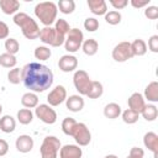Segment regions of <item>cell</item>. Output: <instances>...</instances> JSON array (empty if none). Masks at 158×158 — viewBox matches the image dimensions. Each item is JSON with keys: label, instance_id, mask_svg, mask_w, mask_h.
Instances as JSON below:
<instances>
[{"label": "cell", "instance_id": "8d00e7d4", "mask_svg": "<svg viewBox=\"0 0 158 158\" xmlns=\"http://www.w3.org/2000/svg\"><path fill=\"white\" fill-rule=\"evenodd\" d=\"M75 125H77V121L73 117H65L62 121V131H63V133L67 135V136H72V132H73V128H74Z\"/></svg>", "mask_w": 158, "mask_h": 158}, {"label": "cell", "instance_id": "7c38bea8", "mask_svg": "<svg viewBox=\"0 0 158 158\" xmlns=\"http://www.w3.org/2000/svg\"><path fill=\"white\" fill-rule=\"evenodd\" d=\"M58 68L64 73L74 72L78 68V58L73 54H64L58 60Z\"/></svg>", "mask_w": 158, "mask_h": 158}, {"label": "cell", "instance_id": "d6986e66", "mask_svg": "<svg viewBox=\"0 0 158 158\" xmlns=\"http://www.w3.org/2000/svg\"><path fill=\"white\" fill-rule=\"evenodd\" d=\"M144 100H147L151 104L158 102V81H151L146 88H144V93L142 94Z\"/></svg>", "mask_w": 158, "mask_h": 158}, {"label": "cell", "instance_id": "5bb4252c", "mask_svg": "<svg viewBox=\"0 0 158 158\" xmlns=\"http://www.w3.org/2000/svg\"><path fill=\"white\" fill-rule=\"evenodd\" d=\"M83 149L78 144H64L59 149V158H81Z\"/></svg>", "mask_w": 158, "mask_h": 158}, {"label": "cell", "instance_id": "ee69618b", "mask_svg": "<svg viewBox=\"0 0 158 158\" xmlns=\"http://www.w3.org/2000/svg\"><path fill=\"white\" fill-rule=\"evenodd\" d=\"M130 4L135 7V9H141V7H147L151 4V0H131Z\"/></svg>", "mask_w": 158, "mask_h": 158}, {"label": "cell", "instance_id": "7dc6e473", "mask_svg": "<svg viewBox=\"0 0 158 158\" xmlns=\"http://www.w3.org/2000/svg\"><path fill=\"white\" fill-rule=\"evenodd\" d=\"M1 112H2V105L0 104V115H1Z\"/></svg>", "mask_w": 158, "mask_h": 158}, {"label": "cell", "instance_id": "9a60e30c", "mask_svg": "<svg viewBox=\"0 0 158 158\" xmlns=\"http://www.w3.org/2000/svg\"><path fill=\"white\" fill-rule=\"evenodd\" d=\"M84 99L81 95L79 94H74V95H70L65 99V106L69 111L72 112H79L83 110L84 107Z\"/></svg>", "mask_w": 158, "mask_h": 158}, {"label": "cell", "instance_id": "ba28073f", "mask_svg": "<svg viewBox=\"0 0 158 158\" xmlns=\"http://www.w3.org/2000/svg\"><path fill=\"white\" fill-rule=\"evenodd\" d=\"M72 137L79 147H85L91 142V132L84 122H77L73 128Z\"/></svg>", "mask_w": 158, "mask_h": 158}, {"label": "cell", "instance_id": "e575fe53", "mask_svg": "<svg viewBox=\"0 0 158 158\" xmlns=\"http://www.w3.org/2000/svg\"><path fill=\"white\" fill-rule=\"evenodd\" d=\"M104 19L105 21L109 23V25H118L121 22V19H122V15L120 11H116V10H111V11H107L105 15H104Z\"/></svg>", "mask_w": 158, "mask_h": 158}, {"label": "cell", "instance_id": "8992f818", "mask_svg": "<svg viewBox=\"0 0 158 158\" xmlns=\"http://www.w3.org/2000/svg\"><path fill=\"white\" fill-rule=\"evenodd\" d=\"M83 41H84V33L79 28H70V31L65 36L64 48L69 54L75 53L81 48Z\"/></svg>", "mask_w": 158, "mask_h": 158}, {"label": "cell", "instance_id": "7bdbcfd3", "mask_svg": "<svg viewBox=\"0 0 158 158\" xmlns=\"http://www.w3.org/2000/svg\"><path fill=\"white\" fill-rule=\"evenodd\" d=\"M9 33H10L9 26H7L4 21H0V40H6V38H9Z\"/></svg>", "mask_w": 158, "mask_h": 158}, {"label": "cell", "instance_id": "d590c367", "mask_svg": "<svg viewBox=\"0 0 158 158\" xmlns=\"http://www.w3.org/2000/svg\"><path fill=\"white\" fill-rule=\"evenodd\" d=\"M54 30H56L58 33H60V35H63V36H67L68 32L70 31L69 22H68L67 20H64V19H57L56 22H54Z\"/></svg>", "mask_w": 158, "mask_h": 158}, {"label": "cell", "instance_id": "bcb514c9", "mask_svg": "<svg viewBox=\"0 0 158 158\" xmlns=\"http://www.w3.org/2000/svg\"><path fill=\"white\" fill-rule=\"evenodd\" d=\"M104 158H118L116 154H106Z\"/></svg>", "mask_w": 158, "mask_h": 158}, {"label": "cell", "instance_id": "277c9868", "mask_svg": "<svg viewBox=\"0 0 158 158\" xmlns=\"http://www.w3.org/2000/svg\"><path fill=\"white\" fill-rule=\"evenodd\" d=\"M62 143L56 136H46L40 147L41 158H58Z\"/></svg>", "mask_w": 158, "mask_h": 158}, {"label": "cell", "instance_id": "603a6c76", "mask_svg": "<svg viewBox=\"0 0 158 158\" xmlns=\"http://www.w3.org/2000/svg\"><path fill=\"white\" fill-rule=\"evenodd\" d=\"M21 105L26 109H35L37 105H38V96L36 93H32V91H27L22 95L21 98Z\"/></svg>", "mask_w": 158, "mask_h": 158}, {"label": "cell", "instance_id": "83f0119b", "mask_svg": "<svg viewBox=\"0 0 158 158\" xmlns=\"http://www.w3.org/2000/svg\"><path fill=\"white\" fill-rule=\"evenodd\" d=\"M16 118L21 125H28L33 120V112L30 109H20L16 114Z\"/></svg>", "mask_w": 158, "mask_h": 158}, {"label": "cell", "instance_id": "cb8c5ba5", "mask_svg": "<svg viewBox=\"0 0 158 158\" xmlns=\"http://www.w3.org/2000/svg\"><path fill=\"white\" fill-rule=\"evenodd\" d=\"M81 49L86 56H95L99 51V43L95 38H88L83 41Z\"/></svg>", "mask_w": 158, "mask_h": 158}, {"label": "cell", "instance_id": "4fadbf2b", "mask_svg": "<svg viewBox=\"0 0 158 158\" xmlns=\"http://www.w3.org/2000/svg\"><path fill=\"white\" fill-rule=\"evenodd\" d=\"M35 146L33 138L30 135H20L15 141V147L20 153H28Z\"/></svg>", "mask_w": 158, "mask_h": 158}, {"label": "cell", "instance_id": "f6af8a7d", "mask_svg": "<svg viewBox=\"0 0 158 158\" xmlns=\"http://www.w3.org/2000/svg\"><path fill=\"white\" fill-rule=\"evenodd\" d=\"M7 152H9V143L5 139L0 138V157H4Z\"/></svg>", "mask_w": 158, "mask_h": 158}, {"label": "cell", "instance_id": "4316f807", "mask_svg": "<svg viewBox=\"0 0 158 158\" xmlns=\"http://www.w3.org/2000/svg\"><path fill=\"white\" fill-rule=\"evenodd\" d=\"M102 94H104V86H102V84L100 81H98V80H93L86 96L89 99H99Z\"/></svg>", "mask_w": 158, "mask_h": 158}, {"label": "cell", "instance_id": "4dcf8cb0", "mask_svg": "<svg viewBox=\"0 0 158 158\" xmlns=\"http://www.w3.org/2000/svg\"><path fill=\"white\" fill-rule=\"evenodd\" d=\"M33 56H35V58L38 59L40 62H41V60H47V59H49V57L52 56V51H51L49 47H47V46H38V47L35 48Z\"/></svg>", "mask_w": 158, "mask_h": 158}, {"label": "cell", "instance_id": "6da1fadb", "mask_svg": "<svg viewBox=\"0 0 158 158\" xmlns=\"http://www.w3.org/2000/svg\"><path fill=\"white\" fill-rule=\"evenodd\" d=\"M22 83L32 93H43L53 84V72L40 62H31L22 68Z\"/></svg>", "mask_w": 158, "mask_h": 158}, {"label": "cell", "instance_id": "836d02e7", "mask_svg": "<svg viewBox=\"0 0 158 158\" xmlns=\"http://www.w3.org/2000/svg\"><path fill=\"white\" fill-rule=\"evenodd\" d=\"M7 80L10 84H14V85L20 84L22 81V69L17 68V67L10 69L7 73Z\"/></svg>", "mask_w": 158, "mask_h": 158}, {"label": "cell", "instance_id": "f35d334b", "mask_svg": "<svg viewBox=\"0 0 158 158\" xmlns=\"http://www.w3.org/2000/svg\"><path fill=\"white\" fill-rule=\"evenodd\" d=\"M144 16L149 20L158 19V7L154 5H148L147 7H144Z\"/></svg>", "mask_w": 158, "mask_h": 158}, {"label": "cell", "instance_id": "b9f144b4", "mask_svg": "<svg viewBox=\"0 0 158 158\" xmlns=\"http://www.w3.org/2000/svg\"><path fill=\"white\" fill-rule=\"evenodd\" d=\"M110 2V5L117 11V10H122V9H125L127 5H128V1L127 0H110L109 1Z\"/></svg>", "mask_w": 158, "mask_h": 158}, {"label": "cell", "instance_id": "74e56055", "mask_svg": "<svg viewBox=\"0 0 158 158\" xmlns=\"http://www.w3.org/2000/svg\"><path fill=\"white\" fill-rule=\"evenodd\" d=\"M84 28L88 31V32H95L96 30H99V20L95 19V17H86L84 20Z\"/></svg>", "mask_w": 158, "mask_h": 158}, {"label": "cell", "instance_id": "ac0fdd59", "mask_svg": "<svg viewBox=\"0 0 158 158\" xmlns=\"http://www.w3.org/2000/svg\"><path fill=\"white\" fill-rule=\"evenodd\" d=\"M86 4L91 14L96 16H104L107 12V4L105 0H88Z\"/></svg>", "mask_w": 158, "mask_h": 158}, {"label": "cell", "instance_id": "7a4b0ae2", "mask_svg": "<svg viewBox=\"0 0 158 158\" xmlns=\"http://www.w3.org/2000/svg\"><path fill=\"white\" fill-rule=\"evenodd\" d=\"M12 21L16 26H19L21 28L22 35L27 38V40H36L40 36V26L37 23V21L31 17L30 15H27L26 12H17L14 15Z\"/></svg>", "mask_w": 158, "mask_h": 158}, {"label": "cell", "instance_id": "7402d4cb", "mask_svg": "<svg viewBox=\"0 0 158 158\" xmlns=\"http://www.w3.org/2000/svg\"><path fill=\"white\" fill-rule=\"evenodd\" d=\"M16 128V120L10 115H4L0 117V131L4 133H11Z\"/></svg>", "mask_w": 158, "mask_h": 158}, {"label": "cell", "instance_id": "ffe728a7", "mask_svg": "<svg viewBox=\"0 0 158 158\" xmlns=\"http://www.w3.org/2000/svg\"><path fill=\"white\" fill-rule=\"evenodd\" d=\"M0 9L5 15H15L20 10V1H17V0H0Z\"/></svg>", "mask_w": 158, "mask_h": 158}, {"label": "cell", "instance_id": "2e32d148", "mask_svg": "<svg viewBox=\"0 0 158 158\" xmlns=\"http://www.w3.org/2000/svg\"><path fill=\"white\" fill-rule=\"evenodd\" d=\"M143 144L146 148H148V151H151L154 156V158H157V153H158V135L156 132H146L143 136Z\"/></svg>", "mask_w": 158, "mask_h": 158}, {"label": "cell", "instance_id": "f546056e", "mask_svg": "<svg viewBox=\"0 0 158 158\" xmlns=\"http://www.w3.org/2000/svg\"><path fill=\"white\" fill-rule=\"evenodd\" d=\"M121 117H122V121H123L125 123H127V125H133V123H136V122L138 121L139 114L136 112V111H133V110H131V109H126V110H123V111L121 112Z\"/></svg>", "mask_w": 158, "mask_h": 158}, {"label": "cell", "instance_id": "5b68a950", "mask_svg": "<svg viewBox=\"0 0 158 158\" xmlns=\"http://www.w3.org/2000/svg\"><path fill=\"white\" fill-rule=\"evenodd\" d=\"M38 38L42 43L52 46V47H60L62 44H64V41H65V36L58 33L52 26L41 28Z\"/></svg>", "mask_w": 158, "mask_h": 158}, {"label": "cell", "instance_id": "ab89813d", "mask_svg": "<svg viewBox=\"0 0 158 158\" xmlns=\"http://www.w3.org/2000/svg\"><path fill=\"white\" fill-rule=\"evenodd\" d=\"M147 48L153 53H158V35H153L149 37Z\"/></svg>", "mask_w": 158, "mask_h": 158}, {"label": "cell", "instance_id": "f1b7e54d", "mask_svg": "<svg viewBox=\"0 0 158 158\" xmlns=\"http://www.w3.org/2000/svg\"><path fill=\"white\" fill-rule=\"evenodd\" d=\"M58 11H60L64 15H69L75 10V2L74 0H59L57 2Z\"/></svg>", "mask_w": 158, "mask_h": 158}, {"label": "cell", "instance_id": "484cf974", "mask_svg": "<svg viewBox=\"0 0 158 158\" xmlns=\"http://www.w3.org/2000/svg\"><path fill=\"white\" fill-rule=\"evenodd\" d=\"M139 115H142V117L146 121L152 122L158 117V109H157V106L154 104H146Z\"/></svg>", "mask_w": 158, "mask_h": 158}, {"label": "cell", "instance_id": "30bf717a", "mask_svg": "<svg viewBox=\"0 0 158 158\" xmlns=\"http://www.w3.org/2000/svg\"><path fill=\"white\" fill-rule=\"evenodd\" d=\"M111 56H112V59L115 62H118V63H123V62L131 59L133 57L132 51H131V42L122 41V42L117 43L112 48Z\"/></svg>", "mask_w": 158, "mask_h": 158}, {"label": "cell", "instance_id": "d4e9b609", "mask_svg": "<svg viewBox=\"0 0 158 158\" xmlns=\"http://www.w3.org/2000/svg\"><path fill=\"white\" fill-rule=\"evenodd\" d=\"M131 51H132V56L133 57H141V56H144L148 51L147 48V43L141 40V38H137L133 42H131Z\"/></svg>", "mask_w": 158, "mask_h": 158}, {"label": "cell", "instance_id": "1f68e13d", "mask_svg": "<svg viewBox=\"0 0 158 158\" xmlns=\"http://www.w3.org/2000/svg\"><path fill=\"white\" fill-rule=\"evenodd\" d=\"M16 63H17V59L15 56L12 54H9V53H1L0 54V65L4 67V68H15L16 67Z\"/></svg>", "mask_w": 158, "mask_h": 158}, {"label": "cell", "instance_id": "d6a6232c", "mask_svg": "<svg viewBox=\"0 0 158 158\" xmlns=\"http://www.w3.org/2000/svg\"><path fill=\"white\" fill-rule=\"evenodd\" d=\"M4 47L6 49V53L12 54V56H15L20 51V43H19V41L16 38H12V37H9V38L5 40Z\"/></svg>", "mask_w": 158, "mask_h": 158}, {"label": "cell", "instance_id": "3957f363", "mask_svg": "<svg viewBox=\"0 0 158 158\" xmlns=\"http://www.w3.org/2000/svg\"><path fill=\"white\" fill-rule=\"evenodd\" d=\"M33 12L35 16L40 20V22L44 25V27H47V26H52L56 22L58 15V7L57 4L53 1H42L36 4Z\"/></svg>", "mask_w": 158, "mask_h": 158}, {"label": "cell", "instance_id": "8fae6325", "mask_svg": "<svg viewBox=\"0 0 158 158\" xmlns=\"http://www.w3.org/2000/svg\"><path fill=\"white\" fill-rule=\"evenodd\" d=\"M67 98H68L67 96V89L63 85H57L48 93L47 102L49 106L54 107V106H59L62 102H64Z\"/></svg>", "mask_w": 158, "mask_h": 158}, {"label": "cell", "instance_id": "60d3db41", "mask_svg": "<svg viewBox=\"0 0 158 158\" xmlns=\"http://www.w3.org/2000/svg\"><path fill=\"white\" fill-rule=\"evenodd\" d=\"M144 157V151L139 147H132L130 149V153L126 158H143Z\"/></svg>", "mask_w": 158, "mask_h": 158}, {"label": "cell", "instance_id": "52a82bcc", "mask_svg": "<svg viewBox=\"0 0 158 158\" xmlns=\"http://www.w3.org/2000/svg\"><path fill=\"white\" fill-rule=\"evenodd\" d=\"M91 79L89 77V74L83 70V69H77L74 72V75H73V84H74V88L75 90L79 93V95H85L88 94L89 89H90V85H91Z\"/></svg>", "mask_w": 158, "mask_h": 158}, {"label": "cell", "instance_id": "e0dca14e", "mask_svg": "<svg viewBox=\"0 0 158 158\" xmlns=\"http://www.w3.org/2000/svg\"><path fill=\"white\" fill-rule=\"evenodd\" d=\"M127 104H128V109L141 114V111L143 110V107L146 105V100H144V98H143V95L141 93H133L128 98Z\"/></svg>", "mask_w": 158, "mask_h": 158}, {"label": "cell", "instance_id": "44dd1931", "mask_svg": "<svg viewBox=\"0 0 158 158\" xmlns=\"http://www.w3.org/2000/svg\"><path fill=\"white\" fill-rule=\"evenodd\" d=\"M121 112H122V109L116 102H109L104 107V116L106 118H110V120H115V118L120 117Z\"/></svg>", "mask_w": 158, "mask_h": 158}, {"label": "cell", "instance_id": "9c48e42d", "mask_svg": "<svg viewBox=\"0 0 158 158\" xmlns=\"http://www.w3.org/2000/svg\"><path fill=\"white\" fill-rule=\"evenodd\" d=\"M35 115L46 125H53L58 118L56 110L48 104H38L35 107Z\"/></svg>", "mask_w": 158, "mask_h": 158}]
</instances>
